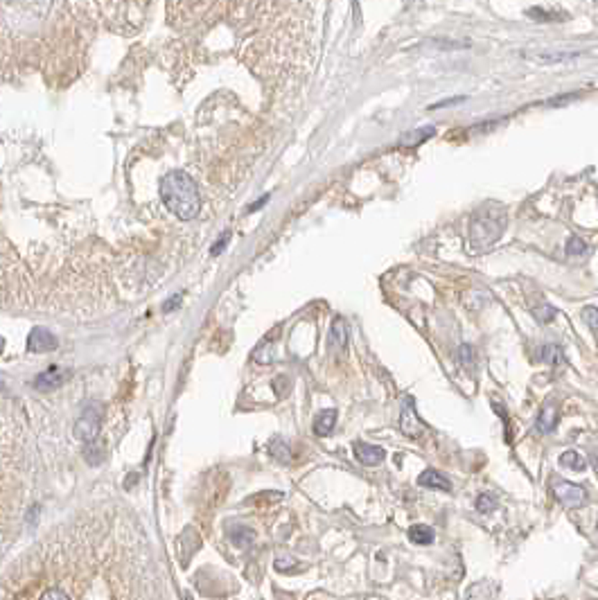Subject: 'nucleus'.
I'll use <instances>...</instances> for the list:
<instances>
[{
  "label": "nucleus",
  "mask_w": 598,
  "mask_h": 600,
  "mask_svg": "<svg viewBox=\"0 0 598 600\" xmlns=\"http://www.w3.org/2000/svg\"><path fill=\"white\" fill-rule=\"evenodd\" d=\"M160 199L178 219H194L201 208V197L194 178L183 169H172L160 178Z\"/></svg>",
  "instance_id": "1"
},
{
  "label": "nucleus",
  "mask_w": 598,
  "mask_h": 600,
  "mask_svg": "<svg viewBox=\"0 0 598 600\" xmlns=\"http://www.w3.org/2000/svg\"><path fill=\"white\" fill-rule=\"evenodd\" d=\"M506 208L499 203H485L481 210L472 217L470 226V247L474 253L488 251L492 244L501 238L506 231Z\"/></svg>",
  "instance_id": "2"
},
{
  "label": "nucleus",
  "mask_w": 598,
  "mask_h": 600,
  "mask_svg": "<svg viewBox=\"0 0 598 600\" xmlns=\"http://www.w3.org/2000/svg\"><path fill=\"white\" fill-rule=\"evenodd\" d=\"M99 429H102V406L93 402L81 411L72 433H75V438L81 442H93L99 435Z\"/></svg>",
  "instance_id": "3"
},
{
  "label": "nucleus",
  "mask_w": 598,
  "mask_h": 600,
  "mask_svg": "<svg viewBox=\"0 0 598 600\" xmlns=\"http://www.w3.org/2000/svg\"><path fill=\"white\" fill-rule=\"evenodd\" d=\"M551 492H554L558 501L563 503L565 508H569V510H576V508H581V506L587 503V492H585V490L581 485L569 483V481L554 478V481H551Z\"/></svg>",
  "instance_id": "4"
},
{
  "label": "nucleus",
  "mask_w": 598,
  "mask_h": 600,
  "mask_svg": "<svg viewBox=\"0 0 598 600\" xmlns=\"http://www.w3.org/2000/svg\"><path fill=\"white\" fill-rule=\"evenodd\" d=\"M400 431L411 440H420L424 435V424L415 413V404L411 397H404L402 399V406H400Z\"/></svg>",
  "instance_id": "5"
},
{
  "label": "nucleus",
  "mask_w": 598,
  "mask_h": 600,
  "mask_svg": "<svg viewBox=\"0 0 598 600\" xmlns=\"http://www.w3.org/2000/svg\"><path fill=\"white\" fill-rule=\"evenodd\" d=\"M57 348V336L48 332L45 327H34L27 336V350L30 352H50Z\"/></svg>",
  "instance_id": "6"
},
{
  "label": "nucleus",
  "mask_w": 598,
  "mask_h": 600,
  "mask_svg": "<svg viewBox=\"0 0 598 600\" xmlns=\"http://www.w3.org/2000/svg\"><path fill=\"white\" fill-rule=\"evenodd\" d=\"M355 456L361 465L375 467L386 458V451L382 447H375V444H368V442H355Z\"/></svg>",
  "instance_id": "7"
},
{
  "label": "nucleus",
  "mask_w": 598,
  "mask_h": 600,
  "mask_svg": "<svg viewBox=\"0 0 598 600\" xmlns=\"http://www.w3.org/2000/svg\"><path fill=\"white\" fill-rule=\"evenodd\" d=\"M558 420H560V406L554 404V402H549L547 406H542V411H540L538 420H535V429L540 433H551L556 429Z\"/></svg>",
  "instance_id": "8"
},
{
  "label": "nucleus",
  "mask_w": 598,
  "mask_h": 600,
  "mask_svg": "<svg viewBox=\"0 0 598 600\" xmlns=\"http://www.w3.org/2000/svg\"><path fill=\"white\" fill-rule=\"evenodd\" d=\"M330 348L332 350H343L348 345V323L343 316H337L332 321V327H330Z\"/></svg>",
  "instance_id": "9"
},
{
  "label": "nucleus",
  "mask_w": 598,
  "mask_h": 600,
  "mask_svg": "<svg viewBox=\"0 0 598 600\" xmlns=\"http://www.w3.org/2000/svg\"><path fill=\"white\" fill-rule=\"evenodd\" d=\"M418 483H420L422 488L442 490V492H449V490H451L449 478L442 476L440 472H436V469H424L422 474H420V478H418Z\"/></svg>",
  "instance_id": "10"
},
{
  "label": "nucleus",
  "mask_w": 598,
  "mask_h": 600,
  "mask_svg": "<svg viewBox=\"0 0 598 600\" xmlns=\"http://www.w3.org/2000/svg\"><path fill=\"white\" fill-rule=\"evenodd\" d=\"M334 424H337V411L334 408H328V411H321L316 415V422H314V433L316 435H330L334 431Z\"/></svg>",
  "instance_id": "11"
},
{
  "label": "nucleus",
  "mask_w": 598,
  "mask_h": 600,
  "mask_svg": "<svg viewBox=\"0 0 598 600\" xmlns=\"http://www.w3.org/2000/svg\"><path fill=\"white\" fill-rule=\"evenodd\" d=\"M61 381H63L61 370H59L57 366H50L48 370L41 372V375L36 377L34 386L39 388V390H48V388H57V386H61Z\"/></svg>",
  "instance_id": "12"
},
{
  "label": "nucleus",
  "mask_w": 598,
  "mask_h": 600,
  "mask_svg": "<svg viewBox=\"0 0 598 600\" xmlns=\"http://www.w3.org/2000/svg\"><path fill=\"white\" fill-rule=\"evenodd\" d=\"M409 540L413 544H422V547H427V544H431L433 540H436V533H433L431 526H424V524H415L409 528Z\"/></svg>",
  "instance_id": "13"
},
{
  "label": "nucleus",
  "mask_w": 598,
  "mask_h": 600,
  "mask_svg": "<svg viewBox=\"0 0 598 600\" xmlns=\"http://www.w3.org/2000/svg\"><path fill=\"white\" fill-rule=\"evenodd\" d=\"M540 359L549 363V366H560L565 361V350L560 348L556 343H549V345H542L540 348Z\"/></svg>",
  "instance_id": "14"
},
{
  "label": "nucleus",
  "mask_w": 598,
  "mask_h": 600,
  "mask_svg": "<svg viewBox=\"0 0 598 600\" xmlns=\"http://www.w3.org/2000/svg\"><path fill=\"white\" fill-rule=\"evenodd\" d=\"M231 542L238 549H249L251 544L256 542V533L247 528V526H238V528H233V533H231Z\"/></svg>",
  "instance_id": "15"
},
{
  "label": "nucleus",
  "mask_w": 598,
  "mask_h": 600,
  "mask_svg": "<svg viewBox=\"0 0 598 600\" xmlns=\"http://www.w3.org/2000/svg\"><path fill=\"white\" fill-rule=\"evenodd\" d=\"M560 465L563 467H569V469H574V472H585L587 469V460L581 456V453H576V451H565V453H560Z\"/></svg>",
  "instance_id": "16"
},
{
  "label": "nucleus",
  "mask_w": 598,
  "mask_h": 600,
  "mask_svg": "<svg viewBox=\"0 0 598 600\" xmlns=\"http://www.w3.org/2000/svg\"><path fill=\"white\" fill-rule=\"evenodd\" d=\"M458 359H460V363H463V368L467 372H472L476 368V352H474V348L470 343H463L458 348Z\"/></svg>",
  "instance_id": "17"
},
{
  "label": "nucleus",
  "mask_w": 598,
  "mask_h": 600,
  "mask_svg": "<svg viewBox=\"0 0 598 600\" xmlns=\"http://www.w3.org/2000/svg\"><path fill=\"white\" fill-rule=\"evenodd\" d=\"M433 131H436L433 126H424V129L411 131L409 135H404V138H402V144H406V147H415V144H420V142H424L427 138H431Z\"/></svg>",
  "instance_id": "18"
},
{
  "label": "nucleus",
  "mask_w": 598,
  "mask_h": 600,
  "mask_svg": "<svg viewBox=\"0 0 598 600\" xmlns=\"http://www.w3.org/2000/svg\"><path fill=\"white\" fill-rule=\"evenodd\" d=\"M269 451H271V456H276L278 460H283V462H287L289 458H292V451H289V447H287L283 440H274V442H271V444H269Z\"/></svg>",
  "instance_id": "19"
},
{
  "label": "nucleus",
  "mask_w": 598,
  "mask_h": 600,
  "mask_svg": "<svg viewBox=\"0 0 598 600\" xmlns=\"http://www.w3.org/2000/svg\"><path fill=\"white\" fill-rule=\"evenodd\" d=\"M476 508H479V512H483V515L492 512L497 510V499L492 494H481L476 499Z\"/></svg>",
  "instance_id": "20"
},
{
  "label": "nucleus",
  "mask_w": 598,
  "mask_h": 600,
  "mask_svg": "<svg viewBox=\"0 0 598 600\" xmlns=\"http://www.w3.org/2000/svg\"><path fill=\"white\" fill-rule=\"evenodd\" d=\"M587 253V244L581 238H572L567 244V256H583Z\"/></svg>",
  "instance_id": "21"
},
{
  "label": "nucleus",
  "mask_w": 598,
  "mask_h": 600,
  "mask_svg": "<svg viewBox=\"0 0 598 600\" xmlns=\"http://www.w3.org/2000/svg\"><path fill=\"white\" fill-rule=\"evenodd\" d=\"M583 318H585V323L598 334V309L596 307H585L583 309Z\"/></svg>",
  "instance_id": "22"
},
{
  "label": "nucleus",
  "mask_w": 598,
  "mask_h": 600,
  "mask_svg": "<svg viewBox=\"0 0 598 600\" xmlns=\"http://www.w3.org/2000/svg\"><path fill=\"white\" fill-rule=\"evenodd\" d=\"M535 318L540 323H551L556 318V307H551V305H547V307H538L535 309Z\"/></svg>",
  "instance_id": "23"
},
{
  "label": "nucleus",
  "mask_w": 598,
  "mask_h": 600,
  "mask_svg": "<svg viewBox=\"0 0 598 600\" xmlns=\"http://www.w3.org/2000/svg\"><path fill=\"white\" fill-rule=\"evenodd\" d=\"M104 451L102 449H95V440L88 442V449H86V460L90 462V465H97L99 460H102Z\"/></svg>",
  "instance_id": "24"
},
{
  "label": "nucleus",
  "mask_w": 598,
  "mask_h": 600,
  "mask_svg": "<svg viewBox=\"0 0 598 600\" xmlns=\"http://www.w3.org/2000/svg\"><path fill=\"white\" fill-rule=\"evenodd\" d=\"M294 565H296L294 558H278V560H276V569H278V571H287V569H292Z\"/></svg>",
  "instance_id": "25"
},
{
  "label": "nucleus",
  "mask_w": 598,
  "mask_h": 600,
  "mask_svg": "<svg viewBox=\"0 0 598 600\" xmlns=\"http://www.w3.org/2000/svg\"><path fill=\"white\" fill-rule=\"evenodd\" d=\"M229 240H231V233H224V238L219 240V244H217V247H213V251H210L213 256H219V253H222L226 247H229Z\"/></svg>",
  "instance_id": "26"
},
{
  "label": "nucleus",
  "mask_w": 598,
  "mask_h": 600,
  "mask_svg": "<svg viewBox=\"0 0 598 600\" xmlns=\"http://www.w3.org/2000/svg\"><path fill=\"white\" fill-rule=\"evenodd\" d=\"M43 598H61V600H68L70 596L59 592V589H48V592H43Z\"/></svg>",
  "instance_id": "27"
},
{
  "label": "nucleus",
  "mask_w": 598,
  "mask_h": 600,
  "mask_svg": "<svg viewBox=\"0 0 598 600\" xmlns=\"http://www.w3.org/2000/svg\"><path fill=\"white\" fill-rule=\"evenodd\" d=\"M176 305H181V296H174L172 300H167V303L163 305V312H172V309H174Z\"/></svg>",
  "instance_id": "28"
},
{
  "label": "nucleus",
  "mask_w": 598,
  "mask_h": 600,
  "mask_svg": "<svg viewBox=\"0 0 598 600\" xmlns=\"http://www.w3.org/2000/svg\"><path fill=\"white\" fill-rule=\"evenodd\" d=\"M267 201H269V194H265V197H262V199H260V201H256V203H253V206L249 208V212H256V210H260V208H262V206H265Z\"/></svg>",
  "instance_id": "29"
},
{
  "label": "nucleus",
  "mask_w": 598,
  "mask_h": 600,
  "mask_svg": "<svg viewBox=\"0 0 598 600\" xmlns=\"http://www.w3.org/2000/svg\"><path fill=\"white\" fill-rule=\"evenodd\" d=\"M3 345H5V339L0 336V352H3Z\"/></svg>",
  "instance_id": "30"
},
{
  "label": "nucleus",
  "mask_w": 598,
  "mask_h": 600,
  "mask_svg": "<svg viewBox=\"0 0 598 600\" xmlns=\"http://www.w3.org/2000/svg\"><path fill=\"white\" fill-rule=\"evenodd\" d=\"M594 465H596V472H598V456L594 458Z\"/></svg>",
  "instance_id": "31"
}]
</instances>
